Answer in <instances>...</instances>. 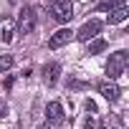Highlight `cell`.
Returning <instances> with one entry per match:
<instances>
[{
  "label": "cell",
  "instance_id": "10",
  "mask_svg": "<svg viewBox=\"0 0 129 129\" xmlns=\"http://www.w3.org/2000/svg\"><path fill=\"white\" fill-rule=\"evenodd\" d=\"M46 116H48L51 121H56V124L63 121V106H61L58 101H51V104L46 106Z\"/></svg>",
  "mask_w": 129,
  "mask_h": 129
},
{
  "label": "cell",
  "instance_id": "11",
  "mask_svg": "<svg viewBox=\"0 0 129 129\" xmlns=\"http://www.w3.org/2000/svg\"><path fill=\"white\" fill-rule=\"evenodd\" d=\"M104 48H106V41H104V38H94V41L89 43V53H91V56H96V53H101Z\"/></svg>",
  "mask_w": 129,
  "mask_h": 129
},
{
  "label": "cell",
  "instance_id": "17",
  "mask_svg": "<svg viewBox=\"0 0 129 129\" xmlns=\"http://www.w3.org/2000/svg\"><path fill=\"white\" fill-rule=\"evenodd\" d=\"M10 3H13V5H15V3H20V0H10Z\"/></svg>",
  "mask_w": 129,
  "mask_h": 129
},
{
  "label": "cell",
  "instance_id": "4",
  "mask_svg": "<svg viewBox=\"0 0 129 129\" xmlns=\"http://www.w3.org/2000/svg\"><path fill=\"white\" fill-rule=\"evenodd\" d=\"M99 30H101V23H99V20H86V23H84L74 36H76L79 41H84V43H86L89 38H96V36H99Z\"/></svg>",
  "mask_w": 129,
  "mask_h": 129
},
{
  "label": "cell",
  "instance_id": "2",
  "mask_svg": "<svg viewBox=\"0 0 129 129\" xmlns=\"http://www.w3.org/2000/svg\"><path fill=\"white\" fill-rule=\"evenodd\" d=\"M51 13L58 23H69L74 18V5L69 0H51Z\"/></svg>",
  "mask_w": 129,
  "mask_h": 129
},
{
  "label": "cell",
  "instance_id": "5",
  "mask_svg": "<svg viewBox=\"0 0 129 129\" xmlns=\"http://www.w3.org/2000/svg\"><path fill=\"white\" fill-rule=\"evenodd\" d=\"M13 38H15V20L10 15L8 18H0V43L8 46Z\"/></svg>",
  "mask_w": 129,
  "mask_h": 129
},
{
  "label": "cell",
  "instance_id": "18",
  "mask_svg": "<svg viewBox=\"0 0 129 129\" xmlns=\"http://www.w3.org/2000/svg\"><path fill=\"white\" fill-rule=\"evenodd\" d=\"M94 3H99V0H94Z\"/></svg>",
  "mask_w": 129,
  "mask_h": 129
},
{
  "label": "cell",
  "instance_id": "14",
  "mask_svg": "<svg viewBox=\"0 0 129 129\" xmlns=\"http://www.w3.org/2000/svg\"><path fill=\"white\" fill-rule=\"evenodd\" d=\"M84 106H86V111H91V114H96V104H94L91 99H86V104H84Z\"/></svg>",
  "mask_w": 129,
  "mask_h": 129
},
{
  "label": "cell",
  "instance_id": "7",
  "mask_svg": "<svg viewBox=\"0 0 129 129\" xmlns=\"http://www.w3.org/2000/svg\"><path fill=\"white\" fill-rule=\"evenodd\" d=\"M99 94L106 99V101H119V96H121V89L116 86V84H111V81H101L99 84Z\"/></svg>",
  "mask_w": 129,
  "mask_h": 129
},
{
  "label": "cell",
  "instance_id": "6",
  "mask_svg": "<svg viewBox=\"0 0 129 129\" xmlns=\"http://www.w3.org/2000/svg\"><path fill=\"white\" fill-rule=\"evenodd\" d=\"M71 38H74V30H71V28H58V30L48 38V48H61V46H66Z\"/></svg>",
  "mask_w": 129,
  "mask_h": 129
},
{
  "label": "cell",
  "instance_id": "12",
  "mask_svg": "<svg viewBox=\"0 0 129 129\" xmlns=\"http://www.w3.org/2000/svg\"><path fill=\"white\" fill-rule=\"evenodd\" d=\"M119 5H124V0H99V10H114V8H119Z\"/></svg>",
  "mask_w": 129,
  "mask_h": 129
},
{
  "label": "cell",
  "instance_id": "9",
  "mask_svg": "<svg viewBox=\"0 0 129 129\" xmlns=\"http://www.w3.org/2000/svg\"><path fill=\"white\" fill-rule=\"evenodd\" d=\"M129 18V8L126 5H119V8H114L111 13H109V25H116V23H124Z\"/></svg>",
  "mask_w": 129,
  "mask_h": 129
},
{
  "label": "cell",
  "instance_id": "1",
  "mask_svg": "<svg viewBox=\"0 0 129 129\" xmlns=\"http://www.w3.org/2000/svg\"><path fill=\"white\" fill-rule=\"evenodd\" d=\"M126 63H129V53L126 51H114L106 61V76L109 79H119L126 69Z\"/></svg>",
  "mask_w": 129,
  "mask_h": 129
},
{
  "label": "cell",
  "instance_id": "13",
  "mask_svg": "<svg viewBox=\"0 0 129 129\" xmlns=\"http://www.w3.org/2000/svg\"><path fill=\"white\" fill-rule=\"evenodd\" d=\"M10 66H13V56L3 53V56H0V71H8Z\"/></svg>",
  "mask_w": 129,
  "mask_h": 129
},
{
  "label": "cell",
  "instance_id": "15",
  "mask_svg": "<svg viewBox=\"0 0 129 129\" xmlns=\"http://www.w3.org/2000/svg\"><path fill=\"white\" fill-rule=\"evenodd\" d=\"M3 116H8V104L0 101V119H3Z\"/></svg>",
  "mask_w": 129,
  "mask_h": 129
},
{
  "label": "cell",
  "instance_id": "16",
  "mask_svg": "<svg viewBox=\"0 0 129 129\" xmlns=\"http://www.w3.org/2000/svg\"><path fill=\"white\" fill-rule=\"evenodd\" d=\"M38 129H51V126H46V124H43V126H38Z\"/></svg>",
  "mask_w": 129,
  "mask_h": 129
},
{
  "label": "cell",
  "instance_id": "8",
  "mask_svg": "<svg viewBox=\"0 0 129 129\" xmlns=\"http://www.w3.org/2000/svg\"><path fill=\"white\" fill-rule=\"evenodd\" d=\"M58 76H61V66H58V63H46V66H43V79H46V84L48 86H56L58 84Z\"/></svg>",
  "mask_w": 129,
  "mask_h": 129
},
{
  "label": "cell",
  "instance_id": "3",
  "mask_svg": "<svg viewBox=\"0 0 129 129\" xmlns=\"http://www.w3.org/2000/svg\"><path fill=\"white\" fill-rule=\"evenodd\" d=\"M36 23H38V18H36V8H23V10H20V20H18V30H15V33L28 36V33L36 30Z\"/></svg>",
  "mask_w": 129,
  "mask_h": 129
}]
</instances>
